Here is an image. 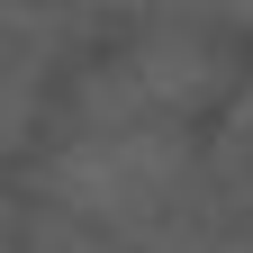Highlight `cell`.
I'll list each match as a JSON object with an SVG mask.
<instances>
[{
    "mask_svg": "<svg viewBox=\"0 0 253 253\" xmlns=\"http://www.w3.org/2000/svg\"><path fill=\"white\" fill-rule=\"evenodd\" d=\"M217 90H226V54H217V37L163 27V37H136L118 63L90 73L82 126H181L190 109H208Z\"/></svg>",
    "mask_w": 253,
    "mask_h": 253,
    "instance_id": "2",
    "label": "cell"
},
{
    "mask_svg": "<svg viewBox=\"0 0 253 253\" xmlns=\"http://www.w3.org/2000/svg\"><path fill=\"white\" fill-rule=\"evenodd\" d=\"M181 181H190V136L181 126H82L45 163L54 208H73L82 226H145V217L172 208Z\"/></svg>",
    "mask_w": 253,
    "mask_h": 253,
    "instance_id": "1",
    "label": "cell"
}]
</instances>
